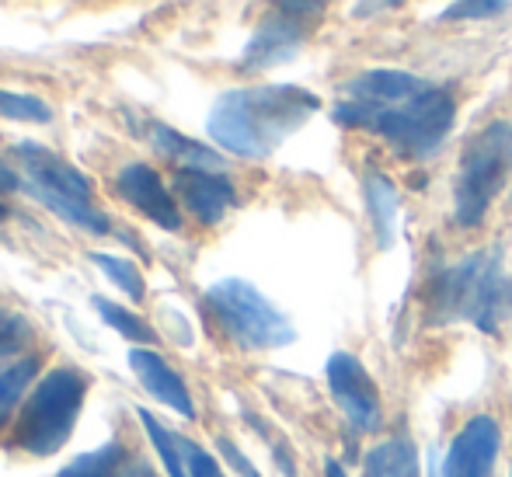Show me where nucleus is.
Listing matches in <instances>:
<instances>
[{
    "instance_id": "obj_1",
    "label": "nucleus",
    "mask_w": 512,
    "mask_h": 477,
    "mask_svg": "<svg viewBox=\"0 0 512 477\" xmlns=\"http://www.w3.org/2000/svg\"><path fill=\"white\" fill-rule=\"evenodd\" d=\"M317 108H321L317 95L297 84L234 88L216 98L206 129L223 150L248 161H262L276 154Z\"/></svg>"
},
{
    "instance_id": "obj_2",
    "label": "nucleus",
    "mask_w": 512,
    "mask_h": 477,
    "mask_svg": "<svg viewBox=\"0 0 512 477\" xmlns=\"http://www.w3.org/2000/svg\"><path fill=\"white\" fill-rule=\"evenodd\" d=\"M457 119V101L446 88L425 84L415 95L391 101V105H370V101L345 98L335 108V122L349 129H370L384 136L405 161H425L443 147L446 133Z\"/></svg>"
},
{
    "instance_id": "obj_3",
    "label": "nucleus",
    "mask_w": 512,
    "mask_h": 477,
    "mask_svg": "<svg viewBox=\"0 0 512 477\" xmlns=\"http://www.w3.org/2000/svg\"><path fill=\"white\" fill-rule=\"evenodd\" d=\"M425 314L432 324L471 321L481 331H499L512 317V279L499 251H478L450 269L436 272L425 286Z\"/></svg>"
},
{
    "instance_id": "obj_4",
    "label": "nucleus",
    "mask_w": 512,
    "mask_h": 477,
    "mask_svg": "<svg viewBox=\"0 0 512 477\" xmlns=\"http://www.w3.org/2000/svg\"><path fill=\"white\" fill-rule=\"evenodd\" d=\"M14 157L21 161L25 171L28 192L49 206L56 216H63L74 227L88 230V234H108V216L95 206V192L91 182L74 168L70 161H63L60 154H53L42 143H18Z\"/></svg>"
},
{
    "instance_id": "obj_5",
    "label": "nucleus",
    "mask_w": 512,
    "mask_h": 477,
    "mask_svg": "<svg viewBox=\"0 0 512 477\" xmlns=\"http://www.w3.org/2000/svg\"><path fill=\"white\" fill-rule=\"evenodd\" d=\"M84 390H88V380L67 366L42 377L21 408L14 446L32 457H53L74 432V422L84 408Z\"/></svg>"
},
{
    "instance_id": "obj_6",
    "label": "nucleus",
    "mask_w": 512,
    "mask_h": 477,
    "mask_svg": "<svg viewBox=\"0 0 512 477\" xmlns=\"http://www.w3.org/2000/svg\"><path fill=\"white\" fill-rule=\"evenodd\" d=\"M206 310L216 328L237 349H279L297 338L293 324L279 307H272L262 293L244 279H220L206 289Z\"/></svg>"
},
{
    "instance_id": "obj_7",
    "label": "nucleus",
    "mask_w": 512,
    "mask_h": 477,
    "mask_svg": "<svg viewBox=\"0 0 512 477\" xmlns=\"http://www.w3.org/2000/svg\"><path fill=\"white\" fill-rule=\"evenodd\" d=\"M512 171V126L492 122L467 143L460 157L457 189H453V216L460 227H478L492 209L495 195L506 189Z\"/></svg>"
},
{
    "instance_id": "obj_8",
    "label": "nucleus",
    "mask_w": 512,
    "mask_h": 477,
    "mask_svg": "<svg viewBox=\"0 0 512 477\" xmlns=\"http://www.w3.org/2000/svg\"><path fill=\"white\" fill-rule=\"evenodd\" d=\"M310 25H317L314 14L304 11H293V7H283L272 11L269 18L258 25V32L251 35L248 49L241 56V67L244 70H265V67H276V63H286L300 53L304 46Z\"/></svg>"
},
{
    "instance_id": "obj_9",
    "label": "nucleus",
    "mask_w": 512,
    "mask_h": 477,
    "mask_svg": "<svg viewBox=\"0 0 512 477\" xmlns=\"http://www.w3.org/2000/svg\"><path fill=\"white\" fill-rule=\"evenodd\" d=\"M328 387L335 394L338 408L349 415V422L359 432H373L380 429V390L370 380V373L363 370L356 356L349 352H335L328 359Z\"/></svg>"
},
{
    "instance_id": "obj_10",
    "label": "nucleus",
    "mask_w": 512,
    "mask_h": 477,
    "mask_svg": "<svg viewBox=\"0 0 512 477\" xmlns=\"http://www.w3.org/2000/svg\"><path fill=\"white\" fill-rule=\"evenodd\" d=\"M502 432L488 415H478L457 432L446 453L443 477H495Z\"/></svg>"
},
{
    "instance_id": "obj_11",
    "label": "nucleus",
    "mask_w": 512,
    "mask_h": 477,
    "mask_svg": "<svg viewBox=\"0 0 512 477\" xmlns=\"http://www.w3.org/2000/svg\"><path fill=\"white\" fill-rule=\"evenodd\" d=\"M115 189L133 209H140L147 220H154L164 230H182V213H178L171 192L164 189L161 175L150 164H126L115 178Z\"/></svg>"
},
{
    "instance_id": "obj_12",
    "label": "nucleus",
    "mask_w": 512,
    "mask_h": 477,
    "mask_svg": "<svg viewBox=\"0 0 512 477\" xmlns=\"http://www.w3.org/2000/svg\"><path fill=\"white\" fill-rule=\"evenodd\" d=\"M175 189L182 195L185 209L196 216L199 223L213 227L227 216V209L237 202V192L230 185V178L216 175V171H199V168H182L175 175Z\"/></svg>"
},
{
    "instance_id": "obj_13",
    "label": "nucleus",
    "mask_w": 512,
    "mask_h": 477,
    "mask_svg": "<svg viewBox=\"0 0 512 477\" xmlns=\"http://www.w3.org/2000/svg\"><path fill=\"white\" fill-rule=\"evenodd\" d=\"M129 366H133V373L140 377V383L157 397V401H164L171 411H178V415L196 418V404H192V397H189V387H185L182 377H178L157 352L129 349Z\"/></svg>"
},
{
    "instance_id": "obj_14",
    "label": "nucleus",
    "mask_w": 512,
    "mask_h": 477,
    "mask_svg": "<svg viewBox=\"0 0 512 477\" xmlns=\"http://www.w3.org/2000/svg\"><path fill=\"white\" fill-rule=\"evenodd\" d=\"M150 143H154L157 154L171 157V161L185 164V168H199V171H216L220 168V157L213 154V150H206L203 143L196 140H185L182 133H175L171 126H161V122H154L150 126Z\"/></svg>"
},
{
    "instance_id": "obj_15",
    "label": "nucleus",
    "mask_w": 512,
    "mask_h": 477,
    "mask_svg": "<svg viewBox=\"0 0 512 477\" xmlns=\"http://www.w3.org/2000/svg\"><path fill=\"white\" fill-rule=\"evenodd\" d=\"M366 206H370L380 248H391L394 227H398V189L380 171H366Z\"/></svg>"
},
{
    "instance_id": "obj_16",
    "label": "nucleus",
    "mask_w": 512,
    "mask_h": 477,
    "mask_svg": "<svg viewBox=\"0 0 512 477\" xmlns=\"http://www.w3.org/2000/svg\"><path fill=\"white\" fill-rule=\"evenodd\" d=\"M366 477H418V453L405 436L373 446L366 457Z\"/></svg>"
},
{
    "instance_id": "obj_17",
    "label": "nucleus",
    "mask_w": 512,
    "mask_h": 477,
    "mask_svg": "<svg viewBox=\"0 0 512 477\" xmlns=\"http://www.w3.org/2000/svg\"><path fill=\"white\" fill-rule=\"evenodd\" d=\"M122 464H126V450H122V443L112 439V443L77 457L74 464H67L56 477H115Z\"/></svg>"
},
{
    "instance_id": "obj_18",
    "label": "nucleus",
    "mask_w": 512,
    "mask_h": 477,
    "mask_svg": "<svg viewBox=\"0 0 512 477\" xmlns=\"http://www.w3.org/2000/svg\"><path fill=\"white\" fill-rule=\"evenodd\" d=\"M35 373H39V359L35 356L21 359V363H14L11 370L0 373V429H4L7 418L14 415V408H18V401L28 390V383L35 380Z\"/></svg>"
},
{
    "instance_id": "obj_19",
    "label": "nucleus",
    "mask_w": 512,
    "mask_h": 477,
    "mask_svg": "<svg viewBox=\"0 0 512 477\" xmlns=\"http://www.w3.org/2000/svg\"><path fill=\"white\" fill-rule=\"evenodd\" d=\"M136 415H140V422H143V429H147L150 443H154L157 457H161L164 471H168L171 477H189V474H185V453H182V439H175V436H171V432L164 429V425L157 422V418L150 415L147 408H140V411H136Z\"/></svg>"
},
{
    "instance_id": "obj_20",
    "label": "nucleus",
    "mask_w": 512,
    "mask_h": 477,
    "mask_svg": "<svg viewBox=\"0 0 512 477\" xmlns=\"http://www.w3.org/2000/svg\"><path fill=\"white\" fill-rule=\"evenodd\" d=\"M91 262H95L98 269H102L105 276L112 279V283L119 286L133 303H140L143 296H147V283H143L140 269H136L129 258H115V255H105V251H95V255H91Z\"/></svg>"
},
{
    "instance_id": "obj_21",
    "label": "nucleus",
    "mask_w": 512,
    "mask_h": 477,
    "mask_svg": "<svg viewBox=\"0 0 512 477\" xmlns=\"http://www.w3.org/2000/svg\"><path fill=\"white\" fill-rule=\"evenodd\" d=\"M91 303H95V310L102 314V321H105V324H112V328L119 331L122 338H129V342H140V345L154 342V331H150L147 324H143L136 314H129L126 307H119V303L105 300V296H95Z\"/></svg>"
},
{
    "instance_id": "obj_22",
    "label": "nucleus",
    "mask_w": 512,
    "mask_h": 477,
    "mask_svg": "<svg viewBox=\"0 0 512 477\" xmlns=\"http://www.w3.org/2000/svg\"><path fill=\"white\" fill-rule=\"evenodd\" d=\"M0 115L14 122H49L53 112L42 98L35 95H18V91H4L0 88Z\"/></svg>"
},
{
    "instance_id": "obj_23",
    "label": "nucleus",
    "mask_w": 512,
    "mask_h": 477,
    "mask_svg": "<svg viewBox=\"0 0 512 477\" xmlns=\"http://www.w3.org/2000/svg\"><path fill=\"white\" fill-rule=\"evenodd\" d=\"M28 342H32V324L14 310L0 307V359L21 352Z\"/></svg>"
},
{
    "instance_id": "obj_24",
    "label": "nucleus",
    "mask_w": 512,
    "mask_h": 477,
    "mask_svg": "<svg viewBox=\"0 0 512 477\" xmlns=\"http://www.w3.org/2000/svg\"><path fill=\"white\" fill-rule=\"evenodd\" d=\"M506 0H457L443 11V21H481L506 11Z\"/></svg>"
},
{
    "instance_id": "obj_25",
    "label": "nucleus",
    "mask_w": 512,
    "mask_h": 477,
    "mask_svg": "<svg viewBox=\"0 0 512 477\" xmlns=\"http://www.w3.org/2000/svg\"><path fill=\"white\" fill-rule=\"evenodd\" d=\"M182 453H185V464H189V477H223V471L216 467V460L209 457L206 450H199L196 443L182 439Z\"/></svg>"
},
{
    "instance_id": "obj_26",
    "label": "nucleus",
    "mask_w": 512,
    "mask_h": 477,
    "mask_svg": "<svg viewBox=\"0 0 512 477\" xmlns=\"http://www.w3.org/2000/svg\"><path fill=\"white\" fill-rule=\"evenodd\" d=\"M216 450H220L223 453V457H227V464L230 467H234V471L237 474H241V477H262V474H258L255 471V467H251V460L248 457H244V453L241 450H237V446L234 443H230V439H216Z\"/></svg>"
},
{
    "instance_id": "obj_27",
    "label": "nucleus",
    "mask_w": 512,
    "mask_h": 477,
    "mask_svg": "<svg viewBox=\"0 0 512 477\" xmlns=\"http://www.w3.org/2000/svg\"><path fill=\"white\" fill-rule=\"evenodd\" d=\"M18 189H21V178L14 175V171L4 164V157H0V195H7V192H18ZM4 216H7V209L0 206V220H4Z\"/></svg>"
},
{
    "instance_id": "obj_28",
    "label": "nucleus",
    "mask_w": 512,
    "mask_h": 477,
    "mask_svg": "<svg viewBox=\"0 0 512 477\" xmlns=\"http://www.w3.org/2000/svg\"><path fill=\"white\" fill-rule=\"evenodd\" d=\"M115 477H154V471H150V467L143 464V460H133V464H126Z\"/></svg>"
},
{
    "instance_id": "obj_29",
    "label": "nucleus",
    "mask_w": 512,
    "mask_h": 477,
    "mask_svg": "<svg viewBox=\"0 0 512 477\" xmlns=\"http://www.w3.org/2000/svg\"><path fill=\"white\" fill-rule=\"evenodd\" d=\"M324 477H345L342 464H335V460H328V464H324Z\"/></svg>"
}]
</instances>
